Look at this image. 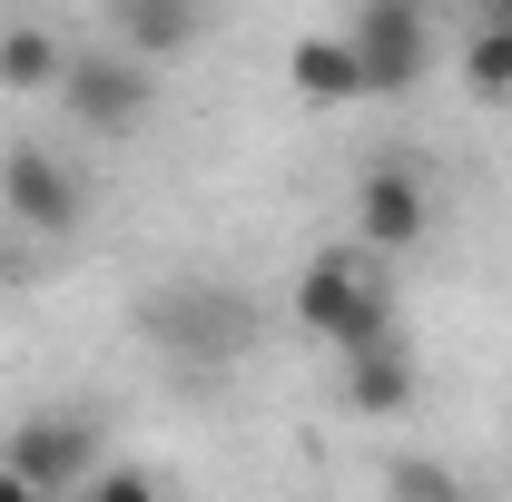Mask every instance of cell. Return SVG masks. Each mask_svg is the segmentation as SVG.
Returning a JSON list of instances; mask_svg holds the SVG:
<instances>
[{
	"mask_svg": "<svg viewBox=\"0 0 512 502\" xmlns=\"http://www.w3.org/2000/svg\"><path fill=\"white\" fill-rule=\"evenodd\" d=\"M138 335L178 365V375H227L237 355H247V335H256V315L237 286H217V276H168V286H148L138 296Z\"/></svg>",
	"mask_w": 512,
	"mask_h": 502,
	"instance_id": "obj_1",
	"label": "cell"
},
{
	"mask_svg": "<svg viewBox=\"0 0 512 502\" xmlns=\"http://www.w3.org/2000/svg\"><path fill=\"white\" fill-rule=\"evenodd\" d=\"M286 306H296V325H306L316 345H335V355L394 335V286H384L375 247H316L296 266V296H286Z\"/></svg>",
	"mask_w": 512,
	"mask_h": 502,
	"instance_id": "obj_2",
	"label": "cell"
},
{
	"mask_svg": "<svg viewBox=\"0 0 512 502\" xmlns=\"http://www.w3.org/2000/svg\"><path fill=\"white\" fill-rule=\"evenodd\" d=\"M60 109L89 128V138H138L148 109H158V60H138V50H69Z\"/></svg>",
	"mask_w": 512,
	"mask_h": 502,
	"instance_id": "obj_3",
	"label": "cell"
},
{
	"mask_svg": "<svg viewBox=\"0 0 512 502\" xmlns=\"http://www.w3.org/2000/svg\"><path fill=\"white\" fill-rule=\"evenodd\" d=\"M0 217L30 227V237H69V227L89 217V188H79V168H69L60 148L10 138V148H0Z\"/></svg>",
	"mask_w": 512,
	"mask_h": 502,
	"instance_id": "obj_4",
	"label": "cell"
},
{
	"mask_svg": "<svg viewBox=\"0 0 512 502\" xmlns=\"http://www.w3.org/2000/svg\"><path fill=\"white\" fill-rule=\"evenodd\" d=\"M345 40L365 60V99H404L434 69V0H365Z\"/></svg>",
	"mask_w": 512,
	"mask_h": 502,
	"instance_id": "obj_5",
	"label": "cell"
},
{
	"mask_svg": "<svg viewBox=\"0 0 512 502\" xmlns=\"http://www.w3.org/2000/svg\"><path fill=\"white\" fill-rule=\"evenodd\" d=\"M0 463H10L20 483H40V493H69V483L99 473V424H89V414H20V424L0 434Z\"/></svg>",
	"mask_w": 512,
	"mask_h": 502,
	"instance_id": "obj_6",
	"label": "cell"
},
{
	"mask_svg": "<svg viewBox=\"0 0 512 502\" xmlns=\"http://www.w3.org/2000/svg\"><path fill=\"white\" fill-rule=\"evenodd\" d=\"M424 237H434V188H424V168H404V158L365 168V188H355V247L414 256Z\"/></svg>",
	"mask_w": 512,
	"mask_h": 502,
	"instance_id": "obj_7",
	"label": "cell"
},
{
	"mask_svg": "<svg viewBox=\"0 0 512 502\" xmlns=\"http://www.w3.org/2000/svg\"><path fill=\"white\" fill-rule=\"evenodd\" d=\"M335 365H345V404H355L365 424H394V414H414V404H424V365H414L404 325L375 335V345H355V355H335Z\"/></svg>",
	"mask_w": 512,
	"mask_h": 502,
	"instance_id": "obj_8",
	"label": "cell"
},
{
	"mask_svg": "<svg viewBox=\"0 0 512 502\" xmlns=\"http://www.w3.org/2000/svg\"><path fill=\"white\" fill-rule=\"evenodd\" d=\"M207 20H217V0H109V30L138 60H188L207 40Z\"/></svg>",
	"mask_w": 512,
	"mask_h": 502,
	"instance_id": "obj_9",
	"label": "cell"
},
{
	"mask_svg": "<svg viewBox=\"0 0 512 502\" xmlns=\"http://www.w3.org/2000/svg\"><path fill=\"white\" fill-rule=\"evenodd\" d=\"M286 79L325 99V109H345V99H365V60H355V40L345 30H306L296 50H286Z\"/></svg>",
	"mask_w": 512,
	"mask_h": 502,
	"instance_id": "obj_10",
	"label": "cell"
},
{
	"mask_svg": "<svg viewBox=\"0 0 512 502\" xmlns=\"http://www.w3.org/2000/svg\"><path fill=\"white\" fill-rule=\"evenodd\" d=\"M60 69H69V40L50 20H10V30H0V89H10V99L60 89Z\"/></svg>",
	"mask_w": 512,
	"mask_h": 502,
	"instance_id": "obj_11",
	"label": "cell"
},
{
	"mask_svg": "<svg viewBox=\"0 0 512 502\" xmlns=\"http://www.w3.org/2000/svg\"><path fill=\"white\" fill-rule=\"evenodd\" d=\"M463 89L473 99H512V10H483V30L463 40Z\"/></svg>",
	"mask_w": 512,
	"mask_h": 502,
	"instance_id": "obj_12",
	"label": "cell"
},
{
	"mask_svg": "<svg viewBox=\"0 0 512 502\" xmlns=\"http://www.w3.org/2000/svg\"><path fill=\"white\" fill-rule=\"evenodd\" d=\"M384 493H394V502H473V483L453 473L444 453H394V473H384Z\"/></svg>",
	"mask_w": 512,
	"mask_h": 502,
	"instance_id": "obj_13",
	"label": "cell"
},
{
	"mask_svg": "<svg viewBox=\"0 0 512 502\" xmlns=\"http://www.w3.org/2000/svg\"><path fill=\"white\" fill-rule=\"evenodd\" d=\"M89 502H168V493H158L138 463H99V473H89Z\"/></svg>",
	"mask_w": 512,
	"mask_h": 502,
	"instance_id": "obj_14",
	"label": "cell"
},
{
	"mask_svg": "<svg viewBox=\"0 0 512 502\" xmlns=\"http://www.w3.org/2000/svg\"><path fill=\"white\" fill-rule=\"evenodd\" d=\"M0 502H50V493H40V483H20V473L0 463Z\"/></svg>",
	"mask_w": 512,
	"mask_h": 502,
	"instance_id": "obj_15",
	"label": "cell"
}]
</instances>
